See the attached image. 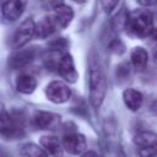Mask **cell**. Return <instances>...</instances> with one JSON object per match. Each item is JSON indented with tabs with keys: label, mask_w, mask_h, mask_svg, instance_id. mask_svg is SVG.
I'll return each instance as SVG.
<instances>
[{
	"label": "cell",
	"mask_w": 157,
	"mask_h": 157,
	"mask_svg": "<svg viewBox=\"0 0 157 157\" xmlns=\"http://www.w3.org/2000/svg\"><path fill=\"white\" fill-rule=\"evenodd\" d=\"M125 29L129 34L139 38H145L153 29V17L148 10L139 9L128 13Z\"/></svg>",
	"instance_id": "obj_1"
},
{
	"label": "cell",
	"mask_w": 157,
	"mask_h": 157,
	"mask_svg": "<svg viewBox=\"0 0 157 157\" xmlns=\"http://www.w3.org/2000/svg\"><path fill=\"white\" fill-rule=\"evenodd\" d=\"M107 93V78L94 59L90 63V102L93 108H99Z\"/></svg>",
	"instance_id": "obj_2"
},
{
	"label": "cell",
	"mask_w": 157,
	"mask_h": 157,
	"mask_svg": "<svg viewBox=\"0 0 157 157\" xmlns=\"http://www.w3.org/2000/svg\"><path fill=\"white\" fill-rule=\"evenodd\" d=\"M134 144L140 157L157 156V134L152 131H141L135 135Z\"/></svg>",
	"instance_id": "obj_3"
},
{
	"label": "cell",
	"mask_w": 157,
	"mask_h": 157,
	"mask_svg": "<svg viewBox=\"0 0 157 157\" xmlns=\"http://www.w3.org/2000/svg\"><path fill=\"white\" fill-rule=\"evenodd\" d=\"M0 134L7 139H21L23 135L20 118L6 110H0Z\"/></svg>",
	"instance_id": "obj_4"
},
{
	"label": "cell",
	"mask_w": 157,
	"mask_h": 157,
	"mask_svg": "<svg viewBox=\"0 0 157 157\" xmlns=\"http://www.w3.org/2000/svg\"><path fill=\"white\" fill-rule=\"evenodd\" d=\"M45 96L54 103H64L71 97V90L61 81H52L45 88Z\"/></svg>",
	"instance_id": "obj_5"
},
{
	"label": "cell",
	"mask_w": 157,
	"mask_h": 157,
	"mask_svg": "<svg viewBox=\"0 0 157 157\" xmlns=\"http://www.w3.org/2000/svg\"><path fill=\"white\" fill-rule=\"evenodd\" d=\"M34 34H36V23L32 18H27L17 27L12 38V45L15 48H20L25 45L28 40H31Z\"/></svg>",
	"instance_id": "obj_6"
},
{
	"label": "cell",
	"mask_w": 157,
	"mask_h": 157,
	"mask_svg": "<svg viewBox=\"0 0 157 157\" xmlns=\"http://www.w3.org/2000/svg\"><path fill=\"white\" fill-rule=\"evenodd\" d=\"M58 72L60 74V76L65 81H67L70 83L76 82V80L78 77V74L75 69L74 59L69 53H65L59 59V61H58Z\"/></svg>",
	"instance_id": "obj_7"
},
{
	"label": "cell",
	"mask_w": 157,
	"mask_h": 157,
	"mask_svg": "<svg viewBox=\"0 0 157 157\" xmlns=\"http://www.w3.org/2000/svg\"><path fill=\"white\" fill-rule=\"evenodd\" d=\"M63 147L71 155H78L86 148V139L82 134H67L63 139Z\"/></svg>",
	"instance_id": "obj_8"
},
{
	"label": "cell",
	"mask_w": 157,
	"mask_h": 157,
	"mask_svg": "<svg viewBox=\"0 0 157 157\" xmlns=\"http://www.w3.org/2000/svg\"><path fill=\"white\" fill-rule=\"evenodd\" d=\"M33 123L38 129H55L60 123V115L50 112L38 110L34 113Z\"/></svg>",
	"instance_id": "obj_9"
},
{
	"label": "cell",
	"mask_w": 157,
	"mask_h": 157,
	"mask_svg": "<svg viewBox=\"0 0 157 157\" xmlns=\"http://www.w3.org/2000/svg\"><path fill=\"white\" fill-rule=\"evenodd\" d=\"M36 56V48H26L16 52L9 59V65L11 69H21L28 65Z\"/></svg>",
	"instance_id": "obj_10"
},
{
	"label": "cell",
	"mask_w": 157,
	"mask_h": 157,
	"mask_svg": "<svg viewBox=\"0 0 157 157\" xmlns=\"http://www.w3.org/2000/svg\"><path fill=\"white\" fill-rule=\"evenodd\" d=\"M25 7H26V2L18 0H11L1 5V12L7 21H16L21 17Z\"/></svg>",
	"instance_id": "obj_11"
},
{
	"label": "cell",
	"mask_w": 157,
	"mask_h": 157,
	"mask_svg": "<svg viewBox=\"0 0 157 157\" xmlns=\"http://www.w3.org/2000/svg\"><path fill=\"white\" fill-rule=\"evenodd\" d=\"M72 17H74V11L69 5L63 4V2L55 5V7H54V21L59 27H61V28L67 27L69 23L72 20Z\"/></svg>",
	"instance_id": "obj_12"
},
{
	"label": "cell",
	"mask_w": 157,
	"mask_h": 157,
	"mask_svg": "<svg viewBox=\"0 0 157 157\" xmlns=\"http://www.w3.org/2000/svg\"><path fill=\"white\" fill-rule=\"evenodd\" d=\"M43 150L52 155L53 157H61L63 156V146L59 141L58 137L55 136H52V135H45V136H42L40 140H39Z\"/></svg>",
	"instance_id": "obj_13"
},
{
	"label": "cell",
	"mask_w": 157,
	"mask_h": 157,
	"mask_svg": "<svg viewBox=\"0 0 157 157\" xmlns=\"http://www.w3.org/2000/svg\"><path fill=\"white\" fill-rule=\"evenodd\" d=\"M123 99H124L125 105L130 110L136 112V110H139L141 108L144 97H142V94H141L140 91L134 90V88H126L123 92Z\"/></svg>",
	"instance_id": "obj_14"
},
{
	"label": "cell",
	"mask_w": 157,
	"mask_h": 157,
	"mask_svg": "<svg viewBox=\"0 0 157 157\" xmlns=\"http://www.w3.org/2000/svg\"><path fill=\"white\" fill-rule=\"evenodd\" d=\"M36 87H37L36 78L28 74H22L16 80V90L21 93L29 94L36 90Z\"/></svg>",
	"instance_id": "obj_15"
},
{
	"label": "cell",
	"mask_w": 157,
	"mask_h": 157,
	"mask_svg": "<svg viewBox=\"0 0 157 157\" xmlns=\"http://www.w3.org/2000/svg\"><path fill=\"white\" fill-rule=\"evenodd\" d=\"M54 31H55V21L49 16L43 17L38 23H36V36L39 38H47Z\"/></svg>",
	"instance_id": "obj_16"
},
{
	"label": "cell",
	"mask_w": 157,
	"mask_h": 157,
	"mask_svg": "<svg viewBox=\"0 0 157 157\" xmlns=\"http://www.w3.org/2000/svg\"><path fill=\"white\" fill-rule=\"evenodd\" d=\"M131 64L136 70H144L145 66L147 65V60H148V54L147 52L142 48V47H135L131 50Z\"/></svg>",
	"instance_id": "obj_17"
},
{
	"label": "cell",
	"mask_w": 157,
	"mask_h": 157,
	"mask_svg": "<svg viewBox=\"0 0 157 157\" xmlns=\"http://www.w3.org/2000/svg\"><path fill=\"white\" fill-rule=\"evenodd\" d=\"M21 155L23 157H49L48 153L39 146L32 142H27L21 147Z\"/></svg>",
	"instance_id": "obj_18"
},
{
	"label": "cell",
	"mask_w": 157,
	"mask_h": 157,
	"mask_svg": "<svg viewBox=\"0 0 157 157\" xmlns=\"http://www.w3.org/2000/svg\"><path fill=\"white\" fill-rule=\"evenodd\" d=\"M109 48H110V50H112L113 53H115V54H121V53L124 52V49H125V47H124V44L121 43L120 39H114L113 42H110Z\"/></svg>",
	"instance_id": "obj_19"
},
{
	"label": "cell",
	"mask_w": 157,
	"mask_h": 157,
	"mask_svg": "<svg viewBox=\"0 0 157 157\" xmlns=\"http://www.w3.org/2000/svg\"><path fill=\"white\" fill-rule=\"evenodd\" d=\"M49 47H52L55 50H61V49H65L67 47V42L64 38H56L49 43Z\"/></svg>",
	"instance_id": "obj_20"
},
{
	"label": "cell",
	"mask_w": 157,
	"mask_h": 157,
	"mask_svg": "<svg viewBox=\"0 0 157 157\" xmlns=\"http://www.w3.org/2000/svg\"><path fill=\"white\" fill-rule=\"evenodd\" d=\"M103 6V10L105 12H110L112 10H114V7L118 5V1H102L101 2Z\"/></svg>",
	"instance_id": "obj_21"
},
{
	"label": "cell",
	"mask_w": 157,
	"mask_h": 157,
	"mask_svg": "<svg viewBox=\"0 0 157 157\" xmlns=\"http://www.w3.org/2000/svg\"><path fill=\"white\" fill-rule=\"evenodd\" d=\"M81 157H101V156L94 151H86L85 153L81 155Z\"/></svg>",
	"instance_id": "obj_22"
},
{
	"label": "cell",
	"mask_w": 157,
	"mask_h": 157,
	"mask_svg": "<svg viewBox=\"0 0 157 157\" xmlns=\"http://www.w3.org/2000/svg\"><path fill=\"white\" fill-rule=\"evenodd\" d=\"M139 4L144 6H151V5H156L157 1H139Z\"/></svg>",
	"instance_id": "obj_23"
},
{
	"label": "cell",
	"mask_w": 157,
	"mask_h": 157,
	"mask_svg": "<svg viewBox=\"0 0 157 157\" xmlns=\"http://www.w3.org/2000/svg\"><path fill=\"white\" fill-rule=\"evenodd\" d=\"M150 37H152V39H155V40L157 42V28H153V29H152Z\"/></svg>",
	"instance_id": "obj_24"
},
{
	"label": "cell",
	"mask_w": 157,
	"mask_h": 157,
	"mask_svg": "<svg viewBox=\"0 0 157 157\" xmlns=\"http://www.w3.org/2000/svg\"><path fill=\"white\" fill-rule=\"evenodd\" d=\"M0 157H4V155L1 153V151H0Z\"/></svg>",
	"instance_id": "obj_25"
},
{
	"label": "cell",
	"mask_w": 157,
	"mask_h": 157,
	"mask_svg": "<svg viewBox=\"0 0 157 157\" xmlns=\"http://www.w3.org/2000/svg\"><path fill=\"white\" fill-rule=\"evenodd\" d=\"M155 55H156V58H157V52H156V53H155Z\"/></svg>",
	"instance_id": "obj_26"
}]
</instances>
